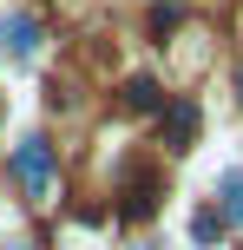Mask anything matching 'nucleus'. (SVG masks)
<instances>
[{
    "instance_id": "f257e3e1",
    "label": "nucleus",
    "mask_w": 243,
    "mask_h": 250,
    "mask_svg": "<svg viewBox=\"0 0 243 250\" xmlns=\"http://www.w3.org/2000/svg\"><path fill=\"white\" fill-rule=\"evenodd\" d=\"M13 171H20L26 191H53V151L46 138H20V151H13Z\"/></svg>"
},
{
    "instance_id": "f03ea898",
    "label": "nucleus",
    "mask_w": 243,
    "mask_h": 250,
    "mask_svg": "<svg viewBox=\"0 0 243 250\" xmlns=\"http://www.w3.org/2000/svg\"><path fill=\"white\" fill-rule=\"evenodd\" d=\"M158 171H138V178H125V198H118V217H125V224H145V217L158 211Z\"/></svg>"
},
{
    "instance_id": "7ed1b4c3",
    "label": "nucleus",
    "mask_w": 243,
    "mask_h": 250,
    "mask_svg": "<svg viewBox=\"0 0 243 250\" xmlns=\"http://www.w3.org/2000/svg\"><path fill=\"white\" fill-rule=\"evenodd\" d=\"M191 138H197V105H191V99L165 105V145H171V151H191Z\"/></svg>"
},
{
    "instance_id": "20e7f679",
    "label": "nucleus",
    "mask_w": 243,
    "mask_h": 250,
    "mask_svg": "<svg viewBox=\"0 0 243 250\" xmlns=\"http://www.w3.org/2000/svg\"><path fill=\"white\" fill-rule=\"evenodd\" d=\"M125 112H165L158 79H125Z\"/></svg>"
},
{
    "instance_id": "39448f33",
    "label": "nucleus",
    "mask_w": 243,
    "mask_h": 250,
    "mask_svg": "<svg viewBox=\"0 0 243 250\" xmlns=\"http://www.w3.org/2000/svg\"><path fill=\"white\" fill-rule=\"evenodd\" d=\"M33 40H39V26L26 20V13H13V20H7V53H13V60H26V53H33Z\"/></svg>"
},
{
    "instance_id": "423d86ee",
    "label": "nucleus",
    "mask_w": 243,
    "mask_h": 250,
    "mask_svg": "<svg viewBox=\"0 0 243 250\" xmlns=\"http://www.w3.org/2000/svg\"><path fill=\"white\" fill-rule=\"evenodd\" d=\"M224 217L243 224V178H224Z\"/></svg>"
},
{
    "instance_id": "0eeeda50",
    "label": "nucleus",
    "mask_w": 243,
    "mask_h": 250,
    "mask_svg": "<svg viewBox=\"0 0 243 250\" xmlns=\"http://www.w3.org/2000/svg\"><path fill=\"white\" fill-rule=\"evenodd\" d=\"M217 230H224V217H217V211H197V224H191V237H197V244H210Z\"/></svg>"
},
{
    "instance_id": "6e6552de",
    "label": "nucleus",
    "mask_w": 243,
    "mask_h": 250,
    "mask_svg": "<svg viewBox=\"0 0 243 250\" xmlns=\"http://www.w3.org/2000/svg\"><path fill=\"white\" fill-rule=\"evenodd\" d=\"M237 92H243V73H237Z\"/></svg>"
}]
</instances>
